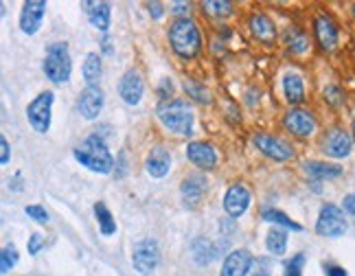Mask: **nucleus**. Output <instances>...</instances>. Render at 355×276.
<instances>
[{"label": "nucleus", "instance_id": "19", "mask_svg": "<svg viewBox=\"0 0 355 276\" xmlns=\"http://www.w3.org/2000/svg\"><path fill=\"white\" fill-rule=\"evenodd\" d=\"M81 7L86 9L88 20H90L95 29L108 31V27H110V5L108 3H93V0H86V3H81Z\"/></svg>", "mask_w": 355, "mask_h": 276}, {"label": "nucleus", "instance_id": "9", "mask_svg": "<svg viewBox=\"0 0 355 276\" xmlns=\"http://www.w3.org/2000/svg\"><path fill=\"white\" fill-rule=\"evenodd\" d=\"M255 145L259 152H263L265 156H270L274 160H287L294 156L291 147L287 143H283L281 138H274L270 134H255Z\"/></svg>", "mask_w": 355, "mask_h": 276}, {"label": "nucleus", "instance_id": "4", "mask_svg": "<svg viewBox=\"0 0 355 276\" xmlns=\"http://www.w3.org/2000/svg\"><path fill=\"white\" fill-rule=\"evenodd\" d=\"M44 72L50 81L55 83H66L70 79L73 72V61L68 55V46L66 44H50L46 51V59H44Z\"/></svg>", "mask_w": 355, "mask_h": 276}, {"label": "nucleus", "instance_id": "24", "mask_svg": "<svg viewBox=\"0 0 355 276\" xmlns=\"http://www.w3.org/2000/svg\"><path fill=\"white\" fill-rule=\"evenodd\" d=\"M95 215H97V219H99V228H101V233H104L106 237H110V235L117 233V221H114L112 213L108 210V206H106L104 202H97V204H95Z\"/></svg>", "mask_w": 355, "mask_h": 276}, {"label": "nucleus", "instance_id": "2", "mask_svg": "<svg viewBox=\"0 0 355 276\" xmlns=\"http://www.w3.org/2000/svg\"><path fill=\"white\" fill-rule=\"evenodd\" d=\"M158 119L169 132L178 136H189L193 130V108L184 99H169L158 108Z\"/></svg>", "mask_w": 355, "mask_h": 276}, {"label": "nucleus", "instance_id": "7", "mask_svg": "<svg viewBox=\"0 0 355 276\" xmlns=\"http://www.w3.org/2000/svg\"><path fill=\"white\" fill-rule=\"evenodd\" d=\"M160 261V250L156 246V241L151 239H143L134 246V255H132V263H134V270L141 272V274H151L156 270Z\"/></svg>", "mask_w": 355, "mask_h": 276}, {"label": "nucleus", "instance_id": "37", "mask_svg": "<svg viewBox=\"0 0 355 276\" xmlns=\"http://www.w3.org/2000/svg\"><path fill=\"white\" fill-rule=\"evenodd\" d=\"M342 204H345V210H347V213L355 215V195H347V197H345V202H342Z\"/></svg>", "mask_w": 355, "mask_h": 276}, {"label": "nucleus", "instance_id": "36", "mask_svg": "<svg viewBox=\"0 0 355 276\" xmlns=\"http://www.w3.org/2000/svg\"><path fill=\"white\" fill-rule=\"evenodd\" d=\"M0 147H3V156H0V162L7 165V162H9V143L5 141V138H0Z\"/></svg>", "mask_w": 355, "mask_h": 276}, {"label": "nucleus", "instance_id": "41", "mask_svg": "<svg viewBox=\"0 0 355 276\" xmlns=\"http://www.w3.org/2000/svg\"><path fill=\"white\" fill-rule=\"evenodd\" d=\"M353 14H355V5H353Z\"/></svg>", "mask_w": 355, "mask_h": 276}, {"label": "nucleus", "instance_id": "33", "mask_svg": "<svg viewBox=\"0 0 355 276\" xmlns=\"http://www.w3.org/2000/svg\"><path fill=\"white\" fill-rule=\"evenodd\" d=\"M325 95L329 97L327 101L332 103V106H338V103H340V99H342V92L338 90V88H334V86H332V88H327V92H325Z\"/></svg>", "mask_w": 355, "mask_h": 276}, {"label": "nucleus", "instance_id": "32", "mask_svg": "<svg viewBox=\"0 0 355 276\" xmlns=\"http://www.w3.org/2000/svg\"><path fill=\"white\" fill-rule=\"evenodd\" d=\"M303 263H305V255H296L294 259H291V261L287 263V268H285V276H303V274H300Z\"/></svg>", "mask_w": 355, "mask_h": 276}, {"label": "nucleus", "instance_id": "40", "mask_svg": "<svg viewBox=\"0 0 355 276\" xmlns=\"http://www.w3.org/2000/svg\"><path fill=\"white\" fill-rule=\"evenodd\" d=\"M255 276H270V274H265V272H257Z\"/></svg>", "mask_w": 355, "mask_h": 276}, {"label": "nucleus", "instance_id": "3", "mask_svg": "<svg viewBox=\"0 0 355 276\" xmlns=\"http://www.w3.org/2000/svg\"><path fill=\"white\" fill-rule=\"evenodd\" d=\"M169 42L173 46V51L184 57L191 59L200 53L202 48V37L198 24L191 18H178L169 27Z\"/></svg>", "mask_w": 355, "mask_h": 276}, {"label": "nucleus", "instance_id": "26", "mask_svg": "<svg viewBox=\"0 0 355 276\" xmlns=\"http://www.w3.org/2000/svg\"><path fill=\"white\" fill-rule=\"evenodd\" d=\"M268 250L272 255H285V248H287V233L285 230H281V228H274L268 233Z\"/></svg>", "mask_w": 355, "mask_h": 276}, {"label": "nucleus", "instance_id": "34", "mask_svg": "<svg viewBox=\"0 0 355 276\" xmlns=\"http://www.w3.org/2000/svg\"><path fill=\"white\" fill-rule=\"evenodd\" d=\"M40 248H42V237L33 235L29 239V255H37V253H40Z\"/></svg>", "mask_w": 355, "mask_h": 276}, {"label": "nucleus", "instance_id": "11", "mask_svg": "<svg viewBox=\"0 0 355 276\" xmlns=\"http://www.w3.org/2000/svg\"><path fill=\"white\" fill-rule=\"evenodd\" d=\"M143 90H145V86H143V79H141V75H138L136 70H128L121 77V83H119V95L121 99L128 106H136L138 101H141V97H143Z\"/></svg>", "mask_w": 355, "mask_h": 276}, {"label": "nucleus", "instance_id": "5", "mask_svg": "<svg viewBox=\"0 0 355 276\" xmlns=\"http://www.w3.org/2000/svg\"><path fill=\"white\" fill-rule=\"evenodd\" d=\"M53 92L46 90L40 92L27 108V117L29 123L33 125V130L37 134H46L50 130V106H53Z\"/></svg>", "mask_w": 355, "mask_h": 276}, {"label": "nucleus", "instance_id": "38", "mask_svg": "<svg viewBox=\"0 0 355 276\" xmlns=\"http://www.w3.org/2000/svg\"><path fill=\"white\" fill-rule=\"evenodd\" d=\"M171 9H173V14H184V11H189V5L186 3H173Z\"/></svg>", "mask_w": 355, "mask_h": 276}, {"label": "nucleus", "instance_id": "29", "mask_svg": "<svg viewBox=\"0 0 355 276\" xmlns=\"http://www.w3.org/2000/svg\"><path fill=\"white\" fill-rule=\"evenodd\" d=\"M202 7H204L211 16H231V11H233V5L226 3V0L224 3H218V0H207Z\"/></svg>", "mask_w": 355, "mask_h": 276}, {"label": "nucleus", "instance_id": "21", "mask_svg": "<svg viewBox=\"0 0 355 276\" xmlns=\"http://www.w3.org/2000/svg\"><path fill=\"white\" fill-rule=\"evenodd\" d=\"M204 189H207V182L202 175H189V178L182 182V197H184V204L186 206H195L202 195H204Z\"/></svg>", "mask_w": 355, "mask_h": 276}, {"label": "nucleus", "instance_id": "25", "mask_svg": "<svg viewBox=\"0 0 355 276\" xmlns=\"http://www.w3.org/2000/svg\"><path fill=\"white\" fill-rule=\"evenodd\" d=\"M101 77V59L97 53H90L84 61V79L88 81V86H97Z\"/></svg>", "mask_w": 355, "mask_h": 276}, {"label": "nucleus", "instance_id": "23", "mask_svg": "<svg viewBox=\"0 0 355 276\" xmlns=\"http://www.w3.org/2000/svg\"><path fill=\"white\" fill-rule=\"evenodd\" d=\"M305 171L311 175V178H318V180L338 178V175L342 173V169L338 165H327V162H307Z\"/></svg>", "mask_w": 355, "mask_h": 276}, {"label": "nucleus", "instance_id": "27", "mask_svg": "<svg viewBox=\"0 0 355 276\" xmlns=\"http://www.w3.org/2000/svg\"><path fill=\"white\" fill-rule=\"evenodd\" d=\"M263 219H265V221H272V224H281V226H285V228H291V230H300V224L291 221V219L285 215V213L274 210V208H265V210H263Z\"/></svg>", "mask_w": 355, "mask_h": 276}, {"label": "nucleus", "instance_id": "12", "mask_svg": "<svg viewBox=\"0 0 355 276\" xmlns=\"http://www.w3.org/2000/svg\"><path fill=\"white\" fill-rule=\"evenodd\" d=\"M283 123H285V128L296 136H309L316 130V119L307 110H289Z\"/></svg>", "mask_w": 355, "mask_h": 276}, {"label": "nucleus", "instance_id": "30", "mask_svg": "<svg viewBox=\"0 0 355 276\" xmlns=\"http://www.w3.org/2000/svg\"><path fill=\"white\" fill-rule=\"evenodd\" d=\"M184 88H186V92L191 95L193 99H198V101H202V103H209V101H211V99H209V92L204 90V88H200V86H195V83H191V81H186Z\"/></svg>", "mask_w": 355, "mask_h": 276}, {"label": "nucleus", "instance_id": "18", "mask_svg": "<svg viewBox=\"0 0 355 276\" xmlns=\"http://www.w3.org/2000/svg\"><path fill=\"white\" fill-rule=\"evenodd\" d=\"M169 167H171V156L164 152L162 147L151 149L145 160V169L151 178H164V175L169 173Z\"/></svg>", "mask_w": 355, "mask_h": 276}, {"label": "nucleus", "instance_id": "20", "mask_svg": "<svg viewBox=\"0 0 355 276\" xmlns=\"http://www.w3.org/2000/svg\"><path fill=\"white\" fill-rule=\"evenodd\" d=\"M250 31L252 35L257 37V40L265 42V44H270L274 42V37H276V29H274V22L268 18V16H263V14H255V16H250Z\"/></svg>", "mask_w": 355, "mask_h": 276}, {"label": "nucleus", "instance_id": "22", "mask_svg": "<svg viewBox=\"0 0 355 276\" xmlns=\"http://www.w3.org/2000/svg\"><path fill=\"white\" fill-rule=\"evenodd\" d=\"M283 88H285V97L289 103H300L305 99V88H303V79L296 72H287L283 79Z\"/></svg>", "mask_w": 355, "mask_h": 276}, {"label": "nucleus", "instance_id": "8", "mask_svg": "<svg viewBox=\"0 0 355 276\" xmlns=\"http://www.w3.org/2000/svg\"><path fill=\"white\" fill-rule=\"evenodd\" d=\"M44 11H46V3H42V0H27V3L22 5L20 29L24 33L33 35L37 29H40L42 18H44Z\"/></svg>", "mask_w": 355, "mask_h": 276}, {"label": "nucleus", "instance_id": "10", "mask_svg": "<svg viewBox=\"0 0 355 276\" xmlns=\"http://www.w3.org/2000/svg\"><path fill=\"white\" fill-rule=\"evenodd\" d=\"M248 204H250V191L244 184H233L231 189L226 191L224 208L231 217H242L248 208Z\"/></svg>", "mask_w": 355, "mask_h": 276}, {"label": "nucleus", "instance_id": "17", "mask_svg": "<svg viewBox=\"0 0 355 276\" xmlns=\"http://www.w3.org/2000/svg\"><path fill=\"white\" fill-rule=\"evenodd\" d=\"M351 136L347 132H342V130H334V132H329L327 136V141H325V152L327 156H332V158H347L351 154Z\"/></svg>", "mask_w": 355, "mask_h": 276}, {"label": "nucleus", "instance_id": "6", "mask_svg": "<svg viewBox=\"0 0 355 276\" xmlns=\"http://www.w3.org/2000/svg\"><path fill=\"white\" fill-rule=\"evenodd\" d=\"M316 230L323 237H342L347 233V219H345V213H342L338 206L334 204H327L323 206L320 215H318V221H316Z\"/></svg>", "mask_w": 355, "mask_h": 276}, {"label": "nucleus", "instance_id": "35", "mask_svg": "<svg viewBox=\"0 0 355 276\" xmlns=\"http://www.w3.org/2000/svg\"><path fill=\"white\" fill-rule=\"evenodd\" d=\"M327 276H347V270L340 266H327Z\"/></svg>", "mask_w": 355, "mask_h": 276}, {"label": "nucleus", "instance_id": "13", "mask_svg": "<svg viewBox=\"0 0 355 276\" xmlns=\"http://www.w3.org/2000/svg\"><path fill=\"white\" fill-rule=\"evenodd\" d=\"M101 110H104V92H101L97 86H88L86 90L79 95L81 117L88 119V121H95Z\"/></svg>", "mask_w": 355, "mask_h": 276}, {"label": "nucleus", "instance_id": "15", "mask_svg": "<svg viewBox=\"0 0 355 276\" xmlns=\"http://www.w3.org/2000/svg\"><path fill=\"white\" fill-rule=\"evenodd\" d=\"M186 156L195 167L204 169V171L218 165V154H215V149L209 143H191L186 147Z\"/></svg>", "mask_w": 355, "mask_h": 276}, {"label": "nucleus", "instance_id": "16", "mask_svg": "<svg viewBox=\"0 0 355 276\" xmlns=\"http://www.w3.org/2000/svg\"><path fill=\"white\" fill-rule=\"evenodd\" d=\"M314 29H316V37H318V42H320V46L325 48V51H334L336 44H338L336 22L329 16H318L314 22Z\"/></svg>", "mask_w": 355, "mask_h": 276}, {"label": "nucleus", "instance_id": "14", "mask_svg": "<svg viewBox=\"0 0 355 276\" xmlns=\"http://www.w3.org/2000/svg\"><path fill=\"white\" fill-rule=\"evenodd\" d=\"M250 266H252V255L248 250H233V253L224 259L222 276H246Z\"/></svg>", "mask_w": 355, "mask_h": 276}, {"label": "nucleus", "instance_id": "1", "mask_svg": "<svg viewBox=\"0 0 355 276\" xmlns=\"http://www.w3.org/2000/svg\"><path fill=\"white\" fill-rule=\"evenodd\" d=\"M75 158L95 173H110L114 167V158L108 152V145L104 138H99V134L88 136L86 141L75 149Z\"/></svg>", "mask_w": 355, "mask_h": 276}, {"label": "nucleus", "instance_id": "39", "mask_svg": "<svg viewBox=\"0 0 355 276\" xmlns=\"http://www.w3.org/2000/svg\"><path fill=\"white\" fill-rule=\"evenodd\" d=\"M149 9H154V11H151V14H154V18H160L162 16V11H160L162 7L158 3H149Z\"/></svg>", "mask_w": 355, "mask_h": 276}, {"label": "nucleus", "instance_id": "31", "mask_svg": "<svg viewBox=\"0 0 355 276\" xmlns=\"http://www.w3.org/2000/svg\"><path fill=\"white\" fill-rule=\"evenodd\" d=\"M27 210V215L33 219V221H37V224H46L48 221V213L40 206V204H33V206H27L24 208Z\"/></svg>", "mask_w": 355, "mask_h": 276}, {"label": "nucleus", "instance_id": "28", "mask_svg": "<svg viewBox=\"0 0 355 276\" xmlns=\"http://www.w3.org/2000/svg\"><path fill=\"white\" fill-rule=\"evenodd\" d=\"M16 263H18V250H16V246L9 244L3 248V255H0V270L9 272L11 268H16Z\"/></svg>", "mask_w": 355, "mask_h": 276}]
</instances>
